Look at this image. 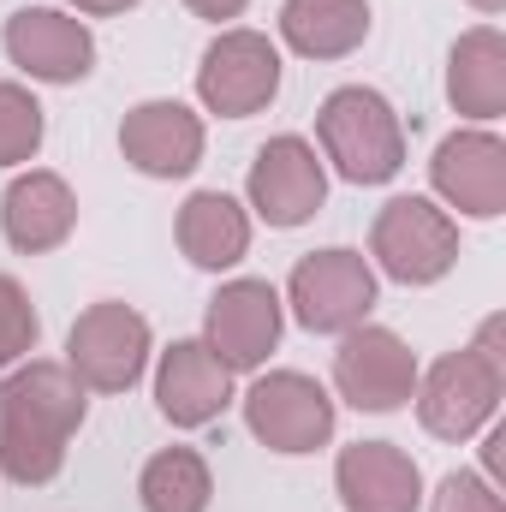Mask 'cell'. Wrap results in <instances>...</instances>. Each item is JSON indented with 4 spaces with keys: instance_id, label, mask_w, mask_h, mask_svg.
<instances>
[{
    "instance_id": "12",
    "label": "cell",
    "mask_w": 506,
    "mask_h": 512,
    "mask_svg": "<svg viewBox=\"0 0 506 512\" xmlns=\"http://www.w3.org/2000/svg\"><path fill=\"white\" fill-rule=\"evenodd\" d=\"M6 60L30 72L36 84H78L96 66V36L84 18H66L54 6H24L6 18Z\"/></svg>"
},
{
    "instance_id": "17",
    "label": "cell",
    "mask_w": 506,
    "mask_h": 512,
    "mask_svg": "<svg viewBox=\"0 0 506 512\" xmlns=\"http://www.w3.org/2000/svg\"><path fill=\"white\" fill-rule=\"evenodd\" d=\"M120 155L143 179H185L203 161V120L185 102H137L120 126Z\"/></svg>"
},
{
    "instance_id": "6",
    "label": "cell",
    "mask_w": 506,
    "mask_h": 512,
    "mask_svg": "<svg viewBox=\"0 0 506 512\" xmlns=\"http://www.w3.org/2000/svg\"><path fill=\"white\" fill-rule=\"evenodd\" d=\"M286 304H292L298 328L346 334V328L370 322V310H376V268L358 251H310L286 280Z\"/></svg>"
},
{
    "instance_id": "21",
    "label": "cell",
    "mask_w": 506,
    "mask_h": 512,
    "mask_svg": "<svg viewBox=\"0 0 506 512\" xmlns=\"http://www.w3.org/2000/svg\"><path fill=\"white\" fill-rule=\"evenodd\" d=\"M137 495H143V512H209V495H215L209 459L197 447H167L143 465Z\"/></svg>"
},
{
    "instance_id": "26",
    "label": "cell",
    "mask_w": 506,
    "mask_h": 512,
    "mask_svg": "<svg viewBox=\"0 0 506 512\" xmlns=\"http://www.w3.org/2000/svg\"><path fill=\"white\" fill-rule=\"evenodd\" d=\"M185 6H191L197 18H209V24H227V18H239L251 0H185Z\"/></svg>"
},
{
    "instance_id": "15",
    "label": "cell",
    "mask_w": 506,
    "mask_h": 512,
    "mask_svg": "<svg viewBox=\"0 0 506 512\" xmlns=\"http://www.w3.org/2000/svg\"><path fill=\"white\" fill-rule=\"evenodd\" d=\"M334 489L346 512H417L423 507V471L393 441H352L334 465Z\"/></svg>"
},
{
    "instance_id": "7",
    "label": "cell",
    "mask_w": 506,
    "mask_h": 512,
    "mask_svg": "<svg viewBox=\"0 0 506 512\" xmlns=\"http://www.w3.org/2000/svg\"><path fill=\"white\" fill-rule=\"evenodd\" d=\"M197 96L221 120H251L280 96V48L262 30H221L203 48Z\"/></svg>"
},
{
    "instance_id": "10",
    "label": "cell",
    "mask_w": 506,
    "mask_h": 512,
    "mask_svg": "<svg viewBox=\"0 0 506 512\" xmlns=\"http://www.w3.org/2000/svg\"><path fill=\"white\" fill-rule=\"evenodd\" d=\"M334 387L346 405L358 411H399L411 393H417V358L411 346L376 328V322H358L340 334V352H334Z\"/></svg>"
},
{
    "instance_id": "9",
    "label": "cell",
    "mask_w": 506,
    "mask_h": 512,
    "mask_svg": "<svg viewBox=\"0 0 506 512\" xmlns=\"http://www.w3.org/2000/svg\"><path fill=\"white\" fill-rule=\"evenodd\" d=\"M280 328H286V304L268 280H227L215 298H209V316H203V346L239 376V370H262L268 352L280 346Z\"/></svg>"
},
{
    "instance_id": "27",
    "label": "cell",
    "mask_w": 506,
    "mask_h": 512,
    "mask_svg": "<svg viewBox=\"0 0 506 512\" xmlns=\"http://www.w3.org/2000/svg\"><path fill=\"white\" fill-rule=\"evenodd\" d=\"M72 6H78L84 18H114V12H131L137 0H72Z\"/></svg>"
},
{
    "instance_id": "20",
    "label": "cell",
    "mask_w": 506,
    "mask_h": 512,
    "mask_svg": "<svg viewBox=\"0 0 506 512\" xmlns=\"http://www.w3.org/2000/svg\"><path fill=\"white\" fill-rule=\"evenodd\" d=\"M179 251L197 268H233L251 251V215L227 191H197L179 209Z\"/></svg>"
},
{
    "instance_id": "19",
    "label": "cell",
    "mask_w": 506,
    "mask_h": 512,
    "mask_svg": "<svg viewBox=\"0 0 506 512\" xmlns=\"http://www.w3.org/2000/svg\"><path fill=\"white\" fill-rule=\"evenodd\" d=\"M280 36L304 60H346L370 36V0H286Z\"/></svg>"
},
{
    "instance_id": "3",
    "label": "cell",
    "mask_w": 506,
    "mask_h": 512,
    "mask_svg": "<svg viewBox=\"0 0 506 512\" xmlns=\"http://www.w3.org/2000/svg\"><path fill=\"white\" fill-rule=\"evenodd\" d=\"M316 137H322V155L334 161V173L352 185H387L405 167V126H399L393 102L364 84H346L322 102Z\"/></svg>"
},
{
    "instance_id": "8",
    "label": "cell",
    "mask_w": 506,
    "mask_h": 512,
    "mask_svg": "<svg viewBox=\"0 0 506 512\" xmlns=\"http://www.w3.org/2000/svg\"><path fill=\"white\" fill-rule=\"evenodd\" d=\"M245 423L274 453H316L334 441V399L304 370H268L245 393Z\"/></svg>"
},
{
    "instance_id": "2",
    "label": "cell",
    "mask_w": 506,
    "mask_h": 512,
    "mask_svg": "<svg viewBox=\"0 0 506 512\" xmlns=\"http://www.w3.org/2000/svg\"><path fill=\"white\" fill-rule=\"evenodd\" d=\"M501 334L506 322L489 316L483 334L447 358H435L417 376V417L435 441H471L483 423H495L506 393V364H501Z\"/></svg>"
},
{
    "instance_id": "24",
    "label": "cell",
    "mask_w": 506,
    "mask_h": 512,
    "mask_svg": "<svg viewBox=\"0 0 506 512\" xmlns=\"http://www.w3.org/2000/svg\"><path fill=\"white\" fill-rule=\"evenodd\" d=\"M429 512H506V507H501V489L483 471H447Z\"/></svg>"
},
{
    "instance_id": "5",
    "label": "cell",
    "mask_w": 506,
    "mask_h": 512,
    "mask_svg": "<svg viewBox=\"0 0 506 512\" xmlns=\"http://www.w3.org/2000/svg\"><path fill=\"white\" fill-rule=\"evenodd\" d=\"M66 370L84 382V393H126V387H137L143 370H149V322L120 298L90 304L72 322V334H66Z\"/></svg>"
},
{
    "instance_id": "1",
    "label": "cell",
    "mask_w": 506,
    "mask_h": 512,
    "mask_svg": "<svg viewBox=\"0 0 506 512\" xmlns=\"http://www.w3.org/2000/svg\"><path fill=\"white\" fill-rule=\"evenodd\" d=\"M84 382L54 358H24L0 382V477L42 489L66 465V441L84 429Z\"/></svg>"
},
{
    "instance_id": "13",
    "label": "cell",
    "mask_w": 506,
    "mask_h": 512,
    "mask_svg": "<svg viewBox=\"0 0 506 512\" xmlns=\"http://www.w3.org/2000/svg\"><path fill=\"white\" fill-rule=\"evenodd\" d=\"M429 179H435V191H441L459 215L495 221L506 209V143L483 126L453 131V137H441V149H435V161H429Z\"/></svg>"
},
{
    "instance_id": "25",
    "label": "cell",
    "mask_w": 506,
    "mask_h": 512,
    "mask_svg": "<svg viewBox=\"0 0 506 512\" xmlns=\"http://www.w3.org/2000/svg\"><path fill=\"white\" fill-rule=\"evenodd\" d=\"M501 471H506V423H495L489 441H483V477L501 489Z\"/></svg>"
},
{
    "instance_id": "4",
    "label": "cell",
    "mask_w": 506,
    "mask_h": 512,
    "mask_svg": "<svg viewBox=\"0 0 506 512\" xmlns=\"http://www.w3.org/2000/svg\"><path fill=\"white\" fill-rule=\"evenodd\" d=\"M370 256L399 286H435L459 262V227L429 197H393L370 227Z\"/></svg>"
},
{
    "instance_id": "11",
    "label": "cell",
    "mask_w": 506,
    "mask_h": 512,
    "mask_svg": "<svg viewBox=\"0 0 506 512\" xmlns=\"http://www.w3.org/2000/svg\"><path fill=\"white\" fill-rule=\"evenodd\" d=\"M245 191H251V209L268 227H304L328 197V167L304 137L286 131V137H268L256 149Z\"/></svg>"
},
{
    "instance_id": "22",
    "label": "cell",
    "mask_w": 506,
    "mask_h": 512,
    "mask_svg": "<svg viewBox=\"0 0 506 512\" xmlns=\"http://www.w3.org/2000/svg\"><path fill=\"white\" fill-rule=\"evenodd\" d=\"M42 149V102L24 84H0V167H18Z\"/></svg>"
},
{
    "instance_id": "14",
    "label": "cell",
    "mask_w": 506,
    "mask_h": 512,
    "mask_svg": "<svg viewBox=\"0 0 506 512\" xmlns=\"http://www.w3.org/2000/svg\"><path fill=\"white\" fill-rule=\"evenodd\" d=\"M155 405L173 429H203L233 405V370L203 340H173L155 364Z\"/></svg>"
},
{
    "instance_id": "28",
    "label": "cell",
    "mask_w": 506,
    "mask_h": 512,
    "mask_svg": "<svg viewBox=\"0 0 506 512\" xmlns=\"http://www.w3.org/2000/svg\"><path fill=\"white\" fill-rule=\"evenodd\" d=\"M471 6H477V12H483V18H495V12H501L506 0H471Z\"/></svg>"
},
{
    "instance_id": "16",
    "label": "cell",
    "mask_w": 506,
    "mask_h": 512,
    "mask_svg": "<svg viewBox=\"0 0 506 512\" xmlns=\"http://www.w3.org/2000/svg\"><path fill=\"white\" fill-rule=\"evenodd\" d=\"M78 227V197L60 173L48 167H30L6 185L0 197V233L18 256H42V251H60Z\"/></svg>"
},
{
    "instance_id": "23",
    "label": "cell",
    "mask_w": 506,
    "mask_h": 512,
    "mask_svg": "<svg viewBox=\"0 0 506 512\" xmlns=\"http://www.w3.org/2000/svg\"><path fill=\"white\" fill-rule=\"evenodd\" d=\"M36 334H42V322H36L30 292H24L12 274H0V370L24 364V358L36 352Z\"/></svg>"
},
{
    "instance_id": "18",
    "label": "cell",
    "mask_w": 506,
    "mask_h": 512,
    "mask_svg": "<svg viewBox=\"0 0 506 512\" xmlns=\"http://www.w3.org/2000/svg\"><path fill=\"white\" fill-rule=\"evenodd\" d=\"M447 102L465 120H501L506 114V36L495 24H477L447 54Z\"/></svg>"
}]
</instances>
